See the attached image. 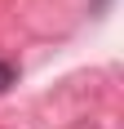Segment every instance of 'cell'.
Here are the masks:
<instances>
[{
  "label": "cell",
  "mask_w": 124,
  "mask_h": 129,
  "mask_svg": "<svg viewBox=\"0 0 124 129\" xmlns=\"http://www.w3.org/2000/svg\"><path fill=\"white\" fill-rule=\"evenodd\" d=\"M9 85H13V67H9V62H0V93L9 89Z\"/></svg>",
  "instance_id": "obj_1"
}]
</instances>
